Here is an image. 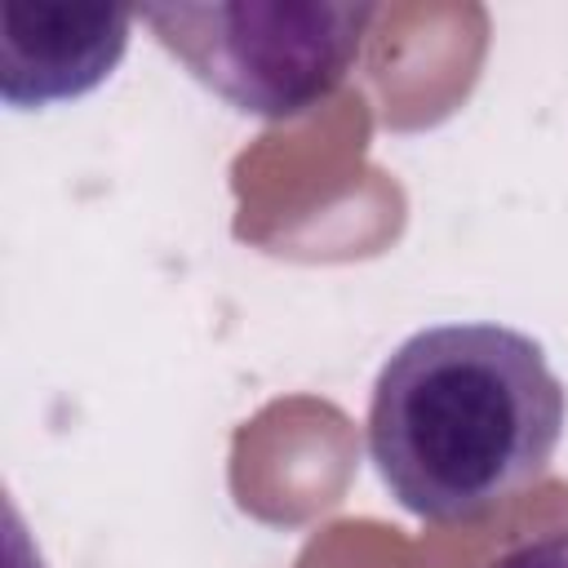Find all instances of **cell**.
I'll list each match as a JSON object with an SVG mask.
<instances>
[{"label":"cell","instance_id":"1","mask_svg":"<svg viewBox=\"0 0 568 568\" xmlns=\"http://www.w3.org/2000/svg\"><path fill=\"white\" fill-rule=\"evenodd\" d=\"M564 426L568 390L532 333L448 320L408 333L382 359L364 444L399 510L466 524L541 479Z\"/></svg>","mask_w":568,"mask_h":568},{"label":"cell","instance_id":"2","mask_svg":"<svg viewBox=\"0 0 568 568\" xmlns=\"http://www.w3.org/2000/svg\"><path fill=\"white\" fill-rule=\"evenodd\" d=\"M138 22L240 115L297 120L355 71L377 4L355 0H213L146 4Z\"/></svg>","mask_w":568,"mask_h":568},{"label":"cell","instance_id":"3","mask_svg":"<svg viewBox=\"0 0 568 568\" xmlns=\"http://www.w3.org/2000/svg\"><path fill=\"white\" fill-rule=\"evenodd\" d=\"M138 9L111 4H4L0 9V98L13 111L75 102L120 67Z\"/></svg>","mask_w":568,"mask_h":568},{"label":"cell","instance_id":"4","mask_svg":"<svg viewBox=\"0 0 568 568\" xmlns=\"http://www.w3.org/2000/svg\"><path fill=\"white\" fill-rule=\"evenodd\" d=\"M488 568H568V528L541 532L515 550H506L501 559H493Z\"/></svg>","mask_w":568,"mask_h":568}]
</instances>
